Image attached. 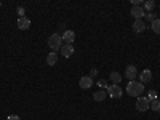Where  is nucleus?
<instances>
[{
	"instance_id": "f03ea898",
	"label": "nucleus",
	"mask_w": 160,
	"mask_h": 120,
	"mask_svg": "<svg viewBox=\"0 0 160 120\" xmlns=\"http://www.w3.org/2000/svg\"><path fill=\"white\" fill-rule=\"evenodd\" d=\"M62 45H64V42H62V37H61L59 34L55 32V34H51V35L48 37V47H50L53 51H55V53L59 51Z\"/></svg>"
},
{
	"instance_id": "2eb2a0df",
	"label": "nucleus",
	"mask_w": 160,
	"mask_h": 120,
	"mask_svg": "<svg viewBox=\"0 0 160 120\" xmlns=\"http://www.w3.org/2000/svg\"><path fill=\"white\" fill-rule=\"evenodd\" d=\"M58 62V55L55 51H51V53H48V56H47V64H50V66H55Z\"/></svg>"
},
{
	"instance_id": "7ed1b4c3",
	"label": "nucleus",
	"mask_w": 160,
	"mask_h": 120,
	"mask_svg": "<svg viewBox=\"0 0 160 120\" xmlns=\"http://www.w3.org/2000/svg\"><path fill=\"white\" fill-rule=\"evenodd\" d=\"M149 106H151V101L146 98V96H139L138 99H136V109L139 111V112H146L149 109Z\"/></svg>"
},
{
	"instance_id": "f8f14e48",
	"label": "nucleus",
	"mask_w": 160,
	"mask_h": 120,
	"mask_svg": "<svg viewBox=\"0 0 160 120\" xmlns=\"http://www.w3.org/2000/svg\"><path fill=\"white\" fill-rule=\"evenodd\" d=\"M16 26H18V29L26 31V29H29V28H31V19H29V18H26V16H24V18H19Z\"/></svg>"
},
{
	"instance_id": "f257e3e1",
	"label": "nucleus",
	"mask_w": 160,
	"mask_h": 120,
	"mask_svg": "<svg viewBox=\"0 0 160 120\" xmlns=\"http://www.w3.org/2000/svg\"><path fill=\"white\" fill-rule=\"evenodd\" d=\"M125 90H127V93L130 96L139 98V96H142V93H144V85L141 82H138V80H130Z\"/></svg>"
},
{
	"instance_id": "f3484780",
	"label": "nucleus",
	"mask_w": 160,
	"mask_h": 120,
	"mask_svg": "<svg viewBox=\"0 0 160 120\" xmlns=\"http://www.w3.org/2000/svg\"><path fill=\"white\" fill-rule=\"evenodd\" d=\"M151 29L154 34H160V18H157L154 22H151Z\"/></svg>"
},
{
	"instance_id": "412c9836",
	"label": "nucleus",
	"mask_w": 160,
	"mask_h": 120,
	"mask_svg": "<svg viewBox=\"0 0 160 120\" xmlns=\"http://www.w3.org/2000/svg\"><path fill=\"white\" fill-rule=\"evenodd\" d=\"M146 98H148L149 101H154V99H157V91H155V90H151V91L148 93V96H146Z\"/></svg>"
},
{
	"instance_id": "20e7f679",
	"label": "nucleus",
	"mask_w": 160,
	"mask_h": 120,
	"mask_svg": "<svg viewBox=\"0 0 160 120\" xmlns=\"http://www.w3.org/2000/svg\"><path fill=\"white\" fill-rule=\"evenodd\" d=\"M106 91H108V95L111 96V98H120V96H122L123 95V91H122V88H120L118 85H111V87H108V90H106Z\"/></svg>"
},
{
	"instance_id": "39448f33",
	"label": "nucleus",
	"mask_w": 160,
	"mask_h": 120,
	"mask_svg": "<svg viewBox=\"0 0 160 120\" xmlns=\"http://www.w3.org/2000/svg\"><path fill=\"white\" fill-rule=\"evenodd\" d=\"M61 37H62V42H64V43L72 45L74 40H75V32H74V31H69V29H66V31L62 32Z\"/></svg>"
},
{
	"instance_id": "dca6fc26",
	"label": "nucleus",
	"mask_w": 160,
	"mask_h": 120,
	"mask_svg": "<svg viewBox=\"0 0 160 120\" xmlns=\"http://www.w3.org/2000/svg\"><path fill=\"white\" fill-rule=\"evenodd\" d=\"M142 8H144L146 13H152V10L155 8V2H154V0H146Z\"/></svg>"
},
{
	"instance_id": "6ab92c4d",
	"label": "nucleus",
	"mask_w": 160,
	"mask_h": 120,
	"mask_svg": "<svg viewBox=\"0 0 160 120\" xmlns=\"http://www.w3.org/2000/svg\"><path fill=\"white\" fill-rule=\"evenodd\" d=\"M144 19H148L149 22H154L155 19H157V15L152 11V13H146V16H144Z\"/></svg>"
},
{
	"instance_id": "0eeeda50",
	"label": "nucleus",
	"mask_w": 160,
	"mask_h": 120,
	"mask_svg": "<svg viewBox=\"0 0 160 120\" xmlns=\"http://www.w3.org/2000/svg\"><path fill=\"white\" fill-rule=\"evenodd\" d=\"M125 77L128 80H135L138 77V71H136V66H133V64H128L127 68H125Z\"/></svg>"
},
{
	"instance_id": "423d86ee",
	"label": "nucleus",
	"mask_w": 160,
	"mask_h": 120,
	"mask_svg": "<svg viewBox=\"0 0 160 120\" xmlns=\"http://www.w3.org/2000/svg\"><path fill=\"white\" fill-rule=\"evenodd\" d=\"M138 77H139V82L142 85H146V83H149L152 80V71L151 69H144V71H141V74Z\"/></svg>"
},
{
	"instance_id": "393cba45",
	"label": "nucleus",
	"mask_w": 160,
	"mask_h": 120,
	"mask_svg": "<svg viewBox=\"0 0 160 120\" xmlns=\"http://www.w3.org/2000/svg\"><path fill=\"white\" fill-rule=\"evenodd\" d=\"M0 7H2V2H0Z\"/></svg>"
},
{
	"instance_id": "4468645a",
	"label": "nucleus",
	"mask_w": 160,
	"mask_h": 120,
	"mask_svg": "<svg viewBox=\"0 0 160 120\" xmlns=\"http://www.w3.org/2000/svg\"><path fill=\"white\" fill-rule=\"evenodd\" d=\"M109 78H111V82H112L114 85H118L120 82H122V78H123V77L120 75V72H115V71H114V72H111Z\"/></svg>"
},
{
	"instance_id": "4be33fe9",
	"label": "nucleus",
	"mask_w": 160,
	"mask_h": 120,
	"mask_svg": "<svg viewBox=\"0 0 160 120\" xmlns=\"http://www.w3.org/2000/svg\"><path fill=\"white\" fill-rule=\"evenodd\" d=\"M24 13H26L24 11V7H18V16L19 18H24Z\"/></svg>"
},
{
	"instance_id": "aec40b11",
	"label": "nucleus",
	"mask_w": 160,
	"mask_h": 120,
	"mask_svg": "<svg viewBox=\"0 0 160 120\" xmlns=\"http://www.w3.org/2000/svg\"><path fill=\"white\" fill-rule=\"evenodd\" d=\"M96 85H98L101 90H108V87H109V85H108V82H106L104 78H99L98 82H96Z\"/></svg>"
},
{
	"instance_id": "9b49d317",
	"label": "nucleus",
	"mask_w": 160,
	"mask_h": 120,
	"mask_svg": "<svg viewBox=\"0 0 160 120\" xmlns=\"http://www.w3.org/2000/svg\"><path fill=\"white\" fill-rule=\"evenodd\" d=\"M131 29L135 31L136 34H139V32H144V29H146L144 19H135V22L131 24Z\"/></svg>"
},
{
	"instance_id": "1a4fd4ad",
	"label": "nucleus",
	"mask_w": 160,
	"mask_h": 120,
	"mask_svg": "<svg viewBox=\"0 0 160 120\" xmlns=\"http://www.w3.org/2000/svg\"><path fill=\"white\" fill-rule=\"evenodd\" d=\"M130 15L135 18V19H142L146 16V11L142 7H131V11H130Z\"/></svg>"
},
{
	"instance_id": "b1692460",
	"label": "nucleus",
	"mask_w": 160,
	"mask_h": 120,
	"mask_svg": "<svg viewBox=\"0 0 160 120\" xmlns=\"http://www.w3.org/2000/svg\"><path fill=\"white\" fill-rule=\"evenodd\" d=\"M7 120H21V117L19 115H8Z\"/></svg>"
},
{
	"instance_id": "a211bd4d",
	"label": "nucleus",
	"mask_w": 160,
	"mask_h": 120,
	"mask_svg": "<svg viewBox=\"0 0 160 120\" xmlns=\"http://www.w3.org/2000/svg\"><path fill=\"white\" fill-rule=\"evenodd\" d=\"M149 109H152L154 112H158V111H160V99H158V98H157V99H154V101H151Z\"/></svg>"
},
{
	"instance_id": "ddd939ff",
	"label": "nucleus",
	"mask_w": 160,
	"mask_h": 120,
	"mask_svg": "<svg viewBox=\"0 0 160 120\" xmlns=\"http://www.w3.org/2000/svg\"><path fill=\"white\" fill-rule=\"evenodd\" d=\"M106 96H108V91H106V90H98V91L93 93V99H95L96 102L104 101V99H106Z\"/></svg>"
},
{
	"instance_id": "6e6552de",
	"label": "nucleus",
	"mask_w": 160,
	"mask_h": 120,
	"mask_svg": "<svg viewBox=\"0 0 160 120\" xmlns=\"http://www.w3.org/2000/svg\"><path fill=\"white\" fill-rule=\"evenodd\" d=\"M80 88L82 90H90L93 87V78L90 75H83V77H80V82H78Z\"/></svg>"
},
{
	"instance_id": "5701e85b",
	"label": "nucleus",
	"mask_w": 160,
	"mask_h": 120,
	"mask_svg": "<svg viewBox=\"0 0 160 120\" xmlns=\"http://www.w3.org/2000/svg\"><path fill=\"white\" fill-rule=\"evenodd\" d=\"M90 77L93 78V77H98V69L96 68H93L91 71H90Z\"/></svg>"
},
{
	"instance_id": "9d476101",
	"label": "nucleus",
	"mask_w": 160,
	"mask_h": 120,
	"mask_svg": "<svg viewBox=\"0 0 160 120\" xmlns=\"http://www.w3.org/2000/svg\"><path fill=\"white\" fill-rule=\"evenodd\" d=\"M59 51H61V55H62L64 58H71V56L74 55V51H75V50H74V45H68V43H64V45L61 47V50H59Z\"/></svg>"
}]
</instances>
